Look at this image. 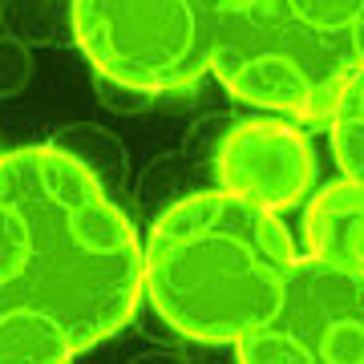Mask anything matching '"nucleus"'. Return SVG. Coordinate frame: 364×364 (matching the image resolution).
I'll list each match as a JSON object with an SVG mask.
<instances>
[{
    "mask_svg": "<svg viewBox=\"0 0 364 364\" xmlns=\"http://www.w3.org/2000/svg\"><path fill=\"white\" fill-rule=\"evenodd\" d=\"M146 296L130 219L61 146L0 154V364H73Z\"/></svg>",
    "mask_w": 364,
    "mask_h": 364,
    "instance_id": "nucleus-1",
    "label": "nucleus"
},
{
    "mask_svg": "<svg viewBox=\"0 0 364 364\" xmlns=\"http://www.w3.org/2000/svg\"><path fill=\"white\" fill-rule=\"evenodd\" d=\"M235 352L239 364H364V272L299 255L275 312Z\"/></svg>",
    "mask_w": 364,
    "mask_h": 364,
    "instance_id": "nucleus-5",
    "label": "nucleus"
},
{
    "mask_svg": "<svg viewBox=\"0 0 364 364\" xmlns=\"http://www.w3.org/2000/svg\"><path fill=\"white\" fill-rule=\"evenodd\" d=\"M308 255L364 272V182H328L304 207Z\"/></svg>",
    "mask_w": 364,
    "mask_h": 364,
    "instance_id": "nucleus-7",
    "label": "nucleus"
},
{
    "mask_svg": "<svg viewBox=\"0 0 364 364\" xmlns=\"http://www.w3.org/2000/svg\"><path fill=\"white\" fill-rule=\"evenodd\" d=\"M210 73L272 114H336L364 73V0H223Z\"/></svg>",
    "mask_w": 364,
    "mask_h": 364,
    "instance_id": "nucleus-3",
    "label": "nucleus"
},
{
    "mask_svg": "<svg viewBox=\"0 0 364 364\" xmlns=\"http://www.w3.org/2000/svg\"><path fill=\"white\" fill-rule=\"evenodd\" d=\"M142 259L146 296L174 332L239 344L275 312L296 243L275 210L231 191H203L154 223Z\"/></svg>",
    "mask_w": 364,
    "mask_h": 364,
    "instance_id": "nucleus-2",
    "label": "nucleus"
},
{
    "mask_svg": "<svg viewBox=\"0 0 364 364\" xmlns=\"http://www.w3.org/2000/svg\"><path fill=\"white\" fill-rule=\"evenodd\" d=\"M332 154L344 178L364 182V73L344 90L332 114Z\"/></svg>",
    "mask_w": 364,
    "mask_h": 364,
    "instance_id": "nucleus-8",
    "label": "nucleus"
},
{
    "mask_svg": "<svg viewBox=\"0 0 364 364\" xmlns=\"http://www.w3.org/2000/svg\"><path fill=\"white\" fill-rule=\"evenodd\" d=\"M316 154L308 138L272 117L239 122L219 146L223 191L247 198L263 210H287L312 191Z\"/></svg>",
    "mask_w": 364,
    "mask_h": 364,
    "instance_id": "nucleus-6",
    "label": "nucleus"
},
{
    "mask_svg": "<svg viewBox=\"0 0 364 364\" xmlns=\"http://www.w3.org/2000/svg\"><path fill=\"white\" fill-rule=\"evenodd\" d=\"M223 0H73L81 53L105 81L134 93L195 90L210 73Z\"/></svg>",
    "mask_w": 364,
    "mask_h": 364,
    "instance_id": "nucleus-4",
    "label": "nucleus"
}]
</instances>
